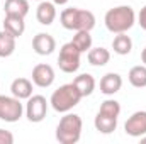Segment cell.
I'll return each mask as SVG.
<instances>
[{
	"mask_svg": "<svg viewBox=\"0 0 146 144\" xmlns=\"http://www.w3.org/2000/svg\"><path fill=\"white\" fill-rule=\"evenodd\" d=\"M121 88H122V76L119 73L110 71L102 76V80H100V92L104 95H107V97L115 95Z\"/></svg>",
	"mask_w": 146,
	"mask_h": 144,
	"instance_id": "cell-12",
	"label": "cell"
},
{
	"mask_svg": "<svg viewBox=\"0 0 146 144\" xmlns=\"http://www.w3.org/2000/svg\"><path fill=\"white\" fill-rule=\"evenodd\" d=\"M3 10L5 14H10V15L26 17L29 14V2L27 0H5Z\"/></svg>",
	"mask_w": 146,
	"mask_h": 144,
	"instance_id": "cell-19",
	"label": "cell"
},
{
	"mask_svg": "<svg viewBox=\"0 0 146 144\" xmlns=\"http://www.w3.org/2000/svg\"><path fill=\"white\" fill-rule=\"evenodd\" d=\"M73 83H75V87L78 88V92L82 93V97H90L92 93H94V90H95V78L90 75V73H82V75H78L75 80H73Z\"/></svg>",
	"mask_w": 146,
	"mask_h": 144,
	"instance_id": "cell-16",
	"label": "cell"
},
{
	"mask_svg": "<svg viewBox=\"0 0 146 144\" xmlns=\"http://www.w3.org/2000/svg\"><path fill=\"white\" fill-rule=\"evenodd\" d=\"M24 114V105L21 98L14 95H0V120L5 122H17Z\"/></svg>",
	"mask_w": 146,
	"mask_h": 144,
	"instance_id": "cell-6",
	"label": "cell"
},
{
	"mask_svg": "<svg viewBox=\"0 0 146 144\" xmlns=\"http://www.w3.org/2000/svg\"><path fill=\"white\" fill-rule=\"evenodd\" d=\"M68 2H70V0H53V3H54V5H60V7H61V5H66Z\"/></svg>",
	"mask_w": 146,
	"mask_h": 144,
	"instance_id": "cell-25",
	"label": "cell"
},
{
	"mask_svg": "<svg viewBox=\"0 0 146 144\" xmlns=\"http://www.w3.org/2000/svg\"><path fill=\"white\" fill-rule=\"evenodd\" d=\"M0 144H14V134L10 131L0 129Z\"/></svg>",
	"mask_w": 146,
	"mask_h": 144,
	"instance_id": "cell-23",
	"label": "cell"
},
{
	"mask_svg": "<svg viewBox=\"0 0 146 144\" xmlns=\"http://www.w3.org/2000/svg\"><path fill=\"white\" fill-rule=\"evenodd\" d=\"M48 105L49 102L46 100V97L42 95H31L27 98V104L24 107V112H26V117L29 122H42L46 114H48Z\"/></svg>",
	"mask_w": 146,
	"mask_h": 144,
	"instance_id": "cell-8",
	"label": "cell"
},
{
	"mask_svg": "<svg viewBox=\"0 0 146 144\" xmlns=\"http://www.w3.org/2000/svg\"><path fill=\"white\" fill-rule=\"evenodd\" d=\"M141 61L145 63V66H146V48L143 49V51H141Z\"/></svg>",
	"mask_w": 146,
	"mask_h": 144,
	"instance_id": "cell-26",
	"label": "cell"
},
{
	"mask_svg": "<svg viewBox=\"0 0 146 144\" xmlns=\"http://www.w3.org/2000/svg\"><path fill=\"white\" fill-rule=\"evenodd\" d=\"M82 93L78 92V88L75 87V83H66V85H61L58 90H54L51 93V98H49V105L53 107V110L60 112V114H66L70 112L72 108H75L80 100H82Z\"/></svg>",
	"mask_w": 146,
	"mask_h": 144,
	"instance_id": "cell-5",
	"label": "cell"
},
{
	"mask_svg": "<svg viewBox=\"0 0 146 144\" xmlns=\"http://www.w3.org/2000/svg\"><path fill=\"white\" fill-rule=\"evenodd\" d=\"M33 49L39 56H49L56 49V39L48 32H39L33 39Z\"/></svg>",
	"mask_w": 146,
	"mask_h": 144,
	"instance_id": "cell-11",
	"label": "cell"
},
{
	"mask_svg": "<svg viewBox=\"0 0 146 144\" xmlns=\"http://www.w3.org/2000/svg\"><path fill=\"white\" fill-rule=\"evenodd\" d=\"M82 117L78 114L66 112L60 119V124L56 126V141L60 144H76L82 137Z\"/></svg>",
	"mask_w": 146,
	"mask_h": 144,
	"instance_id": "cell-4",
	"label": "cell"
},
{
	"mask_svg": "<svg viewBox=\"0 0 146 144\" xmlns=\"http://www.w3.org/2000/svg\"><path fill=\"white\" fill-rule=\"evenodd\" d=\"M80 58H82V53L73 46L72 42H66L60 49L58 66L63 73H75L80 68Z\"/></svg>",
	"mask_w": 146,
	"mask_h": 144,
	"instance_id": "cell-7",
	"label": "cell"
},
{
	"mask_svg": "<svg viewBox=\"0 0 146 144\" xmlns=\"http://www.w3.org/2000/svg\"><path fill=\"white\" fill-rule=\"evenodd\" d=\"M54 70L51 65H46V63H39L33 68V83L39 87V88H48L54 83Z\"/></svg>",
	"mask_w": 146,
	"mask_h": 144,
	"instance_id": "cell-10",
	"label": "cell"
},
{
	"mask_svg": "<svg viewBox=\"0 0 146 144\" xmlns=\"http://www.w3.org/2000/svg\"><path fill=\"white\" fill-rule=\"evenodd\" d=\"M141 143H146V134L145 136H141Z\"/></svg>",
	"mask_w": 146,
	"mask_h": 144,
	"instance_id": "cell-27",
	"label": "cell"
},
{
	"mask_svg": "<svg viewBox=\"0 0 146 144\" xmlns=\"http://www.w3.org/2000/svg\"><path fill=\"white\" fill-rule=\"evenodd\" d=\"M112 49L115 54H121V56H126L133 51V39L127 36L126 32H121V34H115L114 41H112Z\"/></svg>",
	"mask_w": 146,
	"mask_h": 144,
	"instance_id": "cell-18",
	"label": "cell"
},
{
	"mask_svg": "<svg viewBox=\"0 0 146 144\" xmlns=\"http://www.w3.org/2000/svg\"><path fill=\"white\" fill-rule=\"evenodd\" d=\"M87 58H88V63L92 66H106L110 61V51L99 46V48H90L88 53H87Z\"/></svg>",
	"mask_w": 146,
	"mask_h": 144,
	"instance_id": "cell-17",
	"label": "cell"
},
{
	"mask_svg": "<svg viewBox=\"0 0 146 144\" xmlns=\"http://www.w3.org/2000/svg\"><path fill=\"white\" fill-rule=\"evenodd\" d=\"M73 46L80 51V53H88V49L92 48V36L90 31H76V34L70 41Z\"/></svg>",
	"mask_w": 146,
	"mask_h": 144,
	"instance_id": "cell-22",
	"label": "cell"
},
{
	"mask_svg": "<svg viewBox=\"0 0 146 144\" xmlns=\"http://www.w3.org/2000/svg\"><path fill=\"white\" fill-rule=\"evenodd\" d=\"M61 26L68 31H92L95 27V15L90 10L70 7L60 14Z\"/></svg>",
	"mask_w": 146,
	"mask_h": 144,
	"instance_id": "cell-2",
	"label": "cell"
},
{
	"mask_svg": "<svg viewBox=\"0 0 146 144\" xmlns=\"http://www.w3.org/2000/svg\"><path fill=\"white\" fill-rule=\"evenodd\" d=\"M104 24L112 34L127 32L136 24V14L131 5H117L112 7L104 15Z\"/></svg>",
	"mask_w": 146,
	"mask_h": 144,
	"instance_id": "cell-1",
	"label": "cell"
},
{
	"mask_svg": "<svg viewBox=\"0 0 146 144\" xmlns=\"http://www.w3.org/2000/svg\"><path fill=\"white\" fill-rule=\"evenodd\" d=\"M10 93L21 100H27L33 95V80L27 78H15L10 83Z\"/></svg>",
	"mask_w": 146,
	"mask_h": 144,
	"instance_id": "cell-14",
	"label": "cell"
},
{
	"mask_svg": "<svg viewBox=\"0 0 146 144\" xmlns=\"http://www.w3.org/2000/svg\"><path fill=\"white\" fill-rule=\"evenodd\" d=\"M37 2H42V0H37Z\"/></svg>",
	"mask_w": 146,
	"mask_h": 144,
	"instance_id": "cell-28",
	"label": "cell"
},
{
	"mask_svg": "<svg viewBox=\"0 0 146 144\" xmlns=\"http://www.w3.org/2000/svg\"><path fill=\"white\" fill-rule=\"evenodd\" d=\"M127 80L134 88H145L146 87V66L145 65H136L127 73Z\"/></svg>",
	"mask_w": 146,
	"mask_h": 144,
	"instance_id": "cell-21",
	"label": "cell"
},
{
	"mask_svg": "<svg viewBox=\"0 0 146 144\" xmlns=\"http://www.w3.org/2000/svg\"><path fill=\"white\" fill-rule=\"evenodd\" d=\"M124 131L131 137H141L146 134V110L134 112L124 124Z\"/></svg>",
	"mask_w": 146,
	"mask_h": 144,
	"instance_id": "cell-9",
	"label": "cell"
},
{
	"mask_svg": "<svg viewBox=\"0 0 146 144\" xmlns=\"http://www.w3.org/2000/svg\"><path fill=\"white\" fill-rule=\"evenodd\" d=\"M138 24L141 26V29L146 31V5L141 9V12L138 14Z\"/></svg>",
	"mask_w": 146,
	"mask_h": 144,
	"instance_id": "cell-24",
	"label": "cell"
},
{
	"mask_svg": "<svg viewBox=\"0 0 146 144\" xmlns=\"http://www.w3.org/2000/svg\"><path fill=\"white\" fill-rule=\"evenodd\" d=\"M15 41L17 37L7 32L5 29L0 32V58H9L15 51Z\"/></svg>",
	"mask_w": 146,
	"mask_h": 144,
	"instance_id": "cell-20",
	"label": "cell"
},
{
	"mask_svg": "<svg viewBox=\"0 0 146 144\" xmlns=\"http://www.w3.org/2000/svg\"><path fill=\"white\" fill-rule=\"evenodd\" d=\"M3 29L7 32H10L12 36L21 37L26 31V22H24V17H19V15H10V14H5V19H3Z\"/></svg>",
	"mask_w": 146,
	"mask_h": 144,
	"instance_id": "cell-15",
	"label": "cell"
},
{
	"mask_svg": "<svg viewBox=\"0 0 146 144\" xmlns=\"http://www.w3.org/2000/svg\"><path fill=\"white\" fill-rule=\"evenodd\" d=\"M119 115H121V104L114 98H107L99 108L94 119V126L100 134H112L117 129Z\"/></svg>",
	"mask_w": 146,
	"mask_h": 144,
	"instance_id": "cell-3",
	"label": "cell"
},
{
	"mask_svg": "<svg viewBox=\"0 0 146 144\" xmlns=\"http://www.w3.org/2000/svg\"><path fill=\"white\" fill-rule=\"evenodd\" d=\"M36 19L41 26H51L56 19V5L48 0L39 2L36 9Z\"/></svg>",
	"mask_w": 146,
	"mask_h": 144,
	"instance_id": "cell-13",
	"label": "cell"
}]
</instances>
